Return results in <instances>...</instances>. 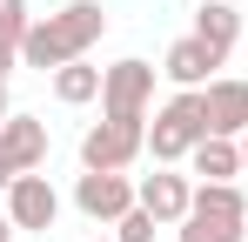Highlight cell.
Segmentation results:
<instances>
[{
    "mask_svg": "<svg viewBox=\"0 0 248 242\" xmlns=\"http://www.w3.org/2000/svg\"><path fill=\"white\" fill-rule=\"evenodd\" d=\"M202 108H208V135L242 141V135H248V81H242V74L208 81V87H202Z\"/></svg>",
    "mask_w": 248,
    "mask_h": 242,
    "instance_id": "obj_8",
    "label": "cell"
},
{
    "mask_svg": "<svg viewBox=\"0 0 248 242\" xmlns=\"http://www.w3.org/2000/svg\"><path fill=\"white\" fill-rule=\"evenodd\" d=\"M74 208H81L87 222H121L127 208H134V182L127 175H108V168H87L81 182H74Z\"/></svg>",
    "mask_w": 248,
    "mask_h": 242,
    "instance_id": "obj_7",
    "label": "cell"
},
{
    "mask_svg": "<svg viewBox=\"0 0 248 242\" xmlns=\"http://www.w3.org/2000/svg\"><path fill=\"white\" fill-rule=\"evenodd\" d=\"M14 236H20V229H14V222H7V215H0V242H14Z\"/></svg>",
    "mask_w": 248,
    "mask_h": 242,
    "instance_id": "obj_20",
    "label": "cell"
},
{
    "mask_svg": "<svg viewBox=\"0 0 248 242\" xmlns=\"http://www.w3.org/2000/svg\"><path fill=\"white\" fill-rule=\"evenodd\" d=\"M101 34H108L101 0H67V7H54L47 20H34V27H27V40H20V68H41V74H54V68L81 61V54H87Z\"/></svg>",
    "mask_w": 248,
    "mask_h": 242,
    "instance_id": "obj_1",
    "label": "cell"
},
{
    "mask_svg": "<svg viewBox=\"0 0 248 242\" xmlns=\"http://www.w3.org/2000/svg\"><path fill=\"white\" fill-rule=\"evenodd\" d=\"M27 27H34V14H27V0H0V40L20 54V40H27Z\"/></svg>",
    "mask_w": 248,
    "mask_h": 242,
    "instance_id": "obj_15",
    "label": "cell"
},
{
    "mask_svg": "<svg viewBox=\"0 0 248 242\" xmlns=\"http://www.w3.org/2000/svg\"><path fill=\"white\" fill-rule=\"evenodd\" d=\"M14 175H20V168H14V161L0 155V195H7V189H14Z\"/></svg>",
    "mask_w": 248,
    "mask_h": 242,
    "instance_id": "obj_18",
    "label": "cell"
},
{
    "mask_svg": "<svg viewBox=\"0 0 248 242\" xmlns=\"http://www.w3.org/2000/svg\"><path fill=\"white\" fill-rule=\"evenodd\" d=\"M155 229H161V222H155V215H148V208L134 202L121 222H114V242H155Z\"/></svg>",
    "mask_w": 248,
    "mask_h": 242,
    "instance_id": "obj_16",
    "label": "cell"
},
{
    "mask_svg": "<svg viewBox=\"0 0 248 242\" xmlns=\"http://www.w3.org/2000/svg\"><path fill=\"white\" fill-rule=\"evenodd\" d=\"M155 74L148 61H114L101 74V115H121V121H148V101H155Z\"/></svg>",
    "mask_w": 248,
    "mask_h": 242,
    "instance_id": "obj_4",
    "label": "cell"
},
{
    "mask_svg": "<svg viewBox=\"0 0 248 242\" xmlns=\"http://www.w3.org/2000/svg\"><path fill=\"white\" fill-rule=\"evenodd\" d=\"M7 222H14V229H34V236H47V229L61 222V195H54V182H47L41 168H34V175H14V189H7Z\"/></svg>",
    "mask_w": 248,
    "mask_h": 242,
    "instance_id": "obj_5",
    "label": "cell"
},
{
    "mask_svg": "<svg viewBox=\"0 0 248 242\" xmlns=\"http://www.w3.org/2000/svg\"><path fill=\"white\" fill-rule=\"evenodd\" d=\"M181 242H242L248 215H215V208H188V222H174Z\"/></svg>",
    "mask_w": 248,
    "mask_h": 242,
    "instance_id": "obj_13",
    "label": "cell"
},
{
    "mask_svg": "<svg viewBox=\"0 0 248 242\" xmlns=\"http://www.w3.org/2000/svg\"><path fill=\"white\" fill-rule=\"evenodd\" d=\"M101 74H108V68H87V54L67 61V68H54V101H67V108L101 101Z\"/></svg>",
    "mask_w": 248,
    "mask_h": 242,
    "instance_id": "obj_14",
    "label": "cell"
},
{
    "mask_svg": "<svg viewBox=\"0 0 248 242\" xmlns=\"http://www.w3.org/2000/svg\"><path fill=\"white\" fill-rule=\"evenodd\" d=\"M195 141H208V108H202V87H181L168 108H155V128H148V148L161 168L195 155Z\"/></svg>",
    "mask_w": 248,
    "mask_h": 242,
    "instance_id": "obj_2",
    "label": "cell"
},
{
    "mask_svg": "<svg viewBox=\"0 0 248 242\" xmlns=\"http://www.w3.org/2000/svg\"><path fill=\"white\" fill-rule=\"evenodd\" d=\"M242 175H248V135H242Z\"/></svg>",
    "mask_w": 248,
    "mask_h": 242,
    "instance_id": "obj_21",
    "label": "cell"
},
{
    "mask_svg": "<svg viewBox=\"0 0 248 242\" xmlns=\"http://www.w3.org/2000/svg\"><path fill=\"white\" fill-rule=\"evenodd\" d=\"M188 168H195L202 182H235V175H242V141H228V135H208V141H195Z\"/></svg>",
    "mask_w": 248,
    "mask_h": 242,
    "instance_id": "obj_12",
    "label": "cell"
},
{
    "mask_svg": "<svg viewBox=\"0 0 248 242\" xmlns=\"http://www.w3.org/2000/svg\"><path fill=\"white\" fill-rule=\"evenodd\" d=\"M7 115H14V101H7V81H0V121H7Z\"/></svg>",
    "mask_w": 248,
    "mask_h": 242,
    "instance_id": "obj_19",
    "label": "cell"
},
{
    "mask_svg": "<svg viewBox=\"0 0 248 242\" xmlns=\"http://www.w3.org/2000/svg\"><path fill=\"white\" fill-rule=\"evenodd\" d=\"M14 68H20V54H14V47H7V40H0V81L14 74Z\"/></svg>",
    "mask_w": 248,
    "mask_h": 242,
    "instance_id": "obj_17",
    "label": "cell"
},
{
    "mask_svg": "<svg viewBox=\"0 0 248 242\" xmlns=\"http://www.w3.org/2000/svg\"><path fill=\"white\" fill-rule=\"evenodd\" d=\"M215 68H221V54H215L208 40H195V34H181V40L161 54V74L174 81V87H208Z\"/></svg>",
    "mask_w": 248,
    "mask_h": 242,
    "instance_id": "obj_10",
    "label": "cell"
},
{
    "mask_svg": "<svg viewBox=\"0 0 248 242\" xmlns=\"http://www.w3.org/2000/svg\"><path fill=\"white\" fill-rule=\"evenodd\" d=\"M195 40H208V47L228 61V47L242 40V7H235V0H202V7H195Z\"/></svg>",
    "mask_w": 248,
    "mask_h": 242,
    "instance_id": "obj_11",
    "label": "cell"
},
{
    "mask_svg": "<svg viewBox=\"0 0 248 242\" xmlns=\"http://www.w3.org/2000/svg\"><path fill=\"white\" fill-rule=\"evenodd\" d=\"M235 7H242V0H235Z\"/></svg>",
    "mask_w": 248,
    "mask_h": 242,
    "instance_id": "obj_22",
    "label": "cell"
},
{
    "mask_svg": "<svg viewBox=\"0 0 248 242\" xmlns=\"http://www.w3.org/2000/svg\"><path fill=\"white\" fill-rule=\"evenodd\" d=\"M134 202H141L161 229H174V222H188V208H195V182L155 161V175H141V182H134Z\"/></svg>",
    "mask_w": 248,
    "mask_h": 242,
    "instance_id": "obj_6",
    "label": "cell"
},
{
    "mask_svg": "<svg viewBox=\"0 0 248 242\" xmlns=\"http://www.w3.org/2000/svg\"><path fill=\"white\" fill-rule=\"evenodd\" d=\"M141 148H148V121L101 115V121L81 135V168H108V175H121V168L141 155Z\"/></svg>",
    "mask_w": 248,
    "mask_h": 242,
    "instance_id": "obj_3",
    "label": "cell"
},
{
    "mask_svg": "<svg viewBox=\"0 0 248 242\" xmlns=\"http://www.w3.org/2000/svg\"><path fill=\"white\" fill-rule=\"evenodd\" d=\"M0 155L14 161L20 175L47 168V121H34V115H7V121H0Z\"/></svg>",
    "mask_w": 248,
    "mask_h": 242,
    "instance_id": "obj_9",
    "label": "cell"
}]
</instances>
